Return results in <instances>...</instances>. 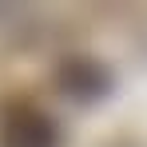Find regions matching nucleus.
Returning <instances> with one entry per match:
<instances>
[{"mask_svg": "<svg viewBox=\"0 0 147 147\" xmlns=\"http://www.w3.org/2000/svg\"><path fill=\"white\" fill-rule=\"evenodd\" d=\"M0 147H56V131L40 111L12 107L0 123Z\"/></svg>", "mask_w": 147, "mask_h": 147, "instance_id": "1", "label": "nucleus"}]
</instances>
